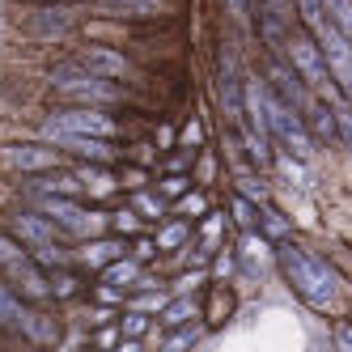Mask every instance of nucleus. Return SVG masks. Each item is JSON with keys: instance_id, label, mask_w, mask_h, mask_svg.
<instances>
[{"instance_id": "1", "label": "nucleus", "mask_w": 352, "mask_h": 352, "mask_svg": "<svg viewBox=\"0 0 352 352\" xmlns=\"http://www.w3.org/2000/svg\"><path fill=\"white\" fill-rule=\"evenodd\" d=\"M276 259H280V272H285V280L293 285V293L306 301L310 310H331L336 301H340V276L327 267L322 259H314L310 250H301V246H280L276 250Z\"/></svg>"}, {"instance_id": "2", "label": "nucleus", "mask_w": 352, "mask_h": 352, "mask_svg": "<svg viewBox=\"0 0 352 352\" xmlns=\"http://www.w3.org/2000/svg\"><path fill=\"white\" fill-rule=\"evenodd\" d=\"M47 81H52V89H56L60 98H68V102H85V107H115V102H123V89H119L111 77H98V72H89L81 60L56 64L52 72H47Z\"/></svg>"}, {"instance_id": "3", "label": "nucleus", "mask_w": 352, "mask_h": 352, "mask_svg": "<svg viewBox=\"0 0 352 352\" xmlns=\"http://www.w3.org/2000/svg\"><path fill=\"white\" fill-rule=\"evenodd\" d=\"M285 52H289V64L297 68V77L306 81L314 94H322L327 102H340V98H344V89L331 77V64H327V56H322V43L310 30H293L285 38Z\"/></svg>"}, {"instance_id": "4", "label": "nucleus", "mask_w": 352, "mask_h": 352, "mask_svg": "<svg viewBox=\"0 0 352 352\" xmlns=\"http://www.w3.org/2000/svg\"><path fill=\"white\" fill-rule=\"evenodd\" d=\"M259 94H263V119H267V132L280 140V144H289L297 157H306L310 148H314V132H310V123H306V115H301L297 107H289L276 89H267V85H259Z\"/></svg>"}, {"instance_id": "5", "label": "nucleus", "mask_w": 352, "mask_h": 352, "mask_svg": "<svg viewBox=\"0 0 352 352\" xmlns=\"http://www.w3.org/2000/svg\"><path fill=\"white\" fill-rule=\"evenodd\" d=\"M43 132L47 136H102V140H115L119 136V123L107 115V107H85V102H72V107H60L43 119Z\"/></svg>"}, {"instance_id": "6", "label": "nucleus", "mask_w": 352, "mask_h": 352, "mask_svg": "<svg viewBox=\"0 0 352 352\" xmlns=\"http://www.w3.org/2000/svg\"><path fill=\"white\" fill-rule=\"evenodd\" d=\"M43 212L52 217L60 230L77 234V238H94L98 230H102V212H89V208H81V204H72L64 191H47V195H43Z\"/></svg>"}, {"instance_id": "7", "label": "nucleus", "mask_w": 352, "mask_h": 352, "mask_svg": "<svg viewBox=\"0 0 352 352\" xmlns=\"http://www.w3.org/2000/svg\"><path fill=\"white\" fill-rule=\"evenodd\" d=\"M314 38L322 43V56H327V64H331L336 85L344 89V98H352V38L336 26V21H327V30L314 34Z\"/></svg>"}, {"instance_id": "8", "label": "nucleus", "mask_w": 352, "mask_h": 352, "mask_svg": "<svg viewBox=\"0 0 352 352\" xmlns=\"http://www.w3.org/2000/svg\"><path fill=\"white\" fill-rule=\"evenodd\" d=\"M17 234L21 238H26V242H34L38 250H43V263H64V250L56 246V230H60V225L52 221V217H38V212H17Z\"/></svg>"}, {"instance_id": "9", "label": "nucleus", "mask_w": 352, "mask_h": 352, "mask_svg": "<svg viewBox=\"0 0 352 352\" xmlns=\"http://www.w3.org/2000/svg\"><path fill=\"white\" fill-rule=\"evenodd\" d=\"M5 272H9L13 289H17L21 297H30V301H47V297L56 293L52 276H47V272H43V263H38V259H30V255H21V259H17V263H9Z\"/></svg>"}, {"instance_id": "10", "label": "nucleus", "mask_w": 352, "mask_h": 352, "mask_svg": "<svg viewBox=\"0 0 352 352\" xmlns=\"http://www.w3.org/2000/svg\"><path fill=\"white\" fill-rule=\"evenodd\" d=\"M5 162L21 174H43V170H56L60 162V148H47V144H9L5 148Z\"/></svg>"}, {"instance_id": "11", "label": "nucleus", "mask_w": 352, "mask_h": 352, "mask_svg": "<svg viewBox=\"0 0 352 352\" xmlns=\"http://www.w3.org/2000/svg\"><path fill=\"white\" fill-rule=\"evenodd\" d=\"M89 72H98V77H132V60L123 52H111V47H85V52L77 56Z\"/></svg>"}, {"instance_id": "12", "label": "nucleus", "mask_w": 352, "mask_h": 352, "mask_svg": "<svg viewBox=\"0 0 352 352\" xmlns=\"http://www.w3.org/2000/svg\"><path fill=\"white\" fill-rule=\"evenodd\" d=\"M89 5L119 17H162L170 9V0H89Z\"/></svg>"}, {"instance_id": "13", "label": "nucleus", "mask_w": 352, "mask_h": 352, "mask_svg": "<svg viewBox=\"0 0 352 352\" xmlns=\"http://www.w3.org/2000/svg\"><path fill=\"white\" fill-rule=\"evenodd\" d=\"M56 144H64L68 153H81L89 162H115V144L102 136H52Z\"/></svg>"}, {"instance_id": "14", "label": "nucleus", "mask_w": 352, "mask_h": 352, "mask_svg": "<svg viewBox=\"0 0 352 352\" xmlns=\"http://www.w3.org/2000/svg\"><path fill=\"white\" fill-rule=\"evenodd\" d=\"M272 89L280 94L289 107L306 111V89H301V77H297V68H280V64H276V68H272Z\"/></svg>"}, {"instance_id": "15", "label": "nucleus", "mask_w": 352, "mask_h": 352, "mask_svg": "<svg viewBox=\"0 0 352 352\" xmlns=\"http://www.w3.org/2000/svg\"><path fill=\"white\" fill-rule=\"evenodd\" d=\"M267 242L263 238H255V234H246V242H242V272L246 276H259L263 267H267Z\"/></svg>"}, {"instance_id": "16", "label": "nucleus", "mask_w": 352, "mask_h": 352, "mask_svg": "<svg viewBox=\"0 0 352 352\" xmlns=\"http://www.w3.org/2000/svg\"><path fill=\"white\" fill-rule=\"evenodd\" d=\"M102 280L107 285H119V289H132L140 280V263L136 259H111L107 272H102Z\"/></svg>"}, {"instance_id": "17", "label": "nucleus", "mask_w": 352, "mask_h": 352, "mask_svg": "<svg viewBox=\"0 0 352 352\" xmlns=\"http://www.w3.org/2000/svg\"><path fill=\"white\" fill-rule=\"evenodd\" d=\"M306 123H310V132H314L318 140H340V128H336V102H331V111H327V107H310Z\"/></svg>"}, {"instance_id": "18", "label": "nucleus", "mask_w": 352, "mask_h": 352, "mask_svg": "<svg viewBox=\"0 0 352 352\" xmlns=\"http://www.w3.org/2000/svg\"><path fill=\"white\" fill-rule=\"evenodd\" d=\"M301 5V26H306L310 34H322L327 21H331V13H327V0H297Z\"/></svg>"}, {"instance_id": "19", "label": "nucleus", "mask_w": 352, "mask_h": 352, "mask_svg": "<svg viewBox=\"0 0 352 352\" xmlns=\"http://www.w3.org/2000/svg\"><path fill=\"white\" fill-rule=\"evenodd\" d=\"M77 174H81V187H85L89 195H111V191H115V174L102 170V166H85V170H77Z\"/></svg>"}, {"instance_id": "20", "label": "nucleus", "mask_w": 352, "mask_h": 352, "mask_svg": "<svg viewBox=\"0 0 352 352\" xmlns=\"http://www.w3.org/2000/svg\"><path fill=\"white\" fill-rule=\"evenodd\" d=\"M119 255H123V242H89V246L81 250V259L94 263V267H107V263L119 259Z\"/></svg>"}, {"instance_id": "21", "label": "nucleus", "mask_w": 352, "mask_h": 352, "mask_svg": "<svg viewBox=\"0 0 352 352\" xmlns=\"http://www.w3.org/2000/svg\"><path fill=\"white\" fill-rule=\"evenodd\" d=\"M191 318H195V301H191V297H174L170 306L162 310V322H166V327H183V322H191Z\"/></svg>"}, {"instance_id": "22", "label": "nucleus", "mask_w": 352, "mask_h": 352, "mask_svg": "<svg viewBox=\"0 0 352 352\" xmlns=\"http://www.w3.org/2000/svg\"><path fill=\"white\" fill-rule=\"evenodd\" d=\"M38 191H64V195H77V191H85L81 187V174H47L43 183H34Z\"/></svg>"}, {"instance_id": "23", "label": "nucleus", "mask_w": 352, "mask_h": 352, "mask_svg": "<svg viewBox=\"0 0 352 352\" xmlns=\"http://www.w3.org/2000/svg\"><path fill=\"white\" fill-rule=\"evenodd\" d=\"M336 128H340V144L352 153V98H340L336 102Z\"/></svg>"}, {"instance_id": "24", "label": "nucleus", "mask_w": 352, "mask_h": 352, "mask_svg": "<svg viewBox=\"0 0 352 352\" xmlns=\"http://www.w3.org/2000/svg\"><path fill=\"white\" fill-rule=\"evenodd\" d=\"M187 234H191V225H187V221L166 225V230L157 234V250H174V246H183V242H187Z\"/></svg>"}, {"instance_id": "25", "label": "nucleus", "mask_w": 352, "mask_h": 352, "mask_svg": "<svg viewBox=\"0 0 352 352\" xmlns=\"http://www.w3.org/2000/svg\"><path fill=\"white\" fill-rule=\"evenodd\" d=\"M327 13H331V21L352 38V0H327Z\"/></svg>"}, {"instance_id": "26", "label": "nucleus", "mask_w": 352, "mask_h": 352, "mask_svg": "<svg viewBox=\"0 0 352 352\" xmlns=\"http://www.w3.org/2000/svg\"><path fill=\"white\" fill-rule=\"evenodd\" d=\"M238 191H242L246 199H259V204L267 199V187H263L259 174H238Z\"/></svg>"}, {"instance_id": "27", "label": "nucleus", "mask_w": 352, "mask_h": 352, "mask_svg": "<svg viewBox=\"0 0 352 352\" xmlns=\"http://www.w3.org/2000/svg\"><path fill=\"white\" fill-rule=\"evenodd\" d=\"M26 327L34 331V340H56V336H60V322H52L47 314H30Z\"/></svg>"}, {"instance_id": "28", "label": "nucleus", "mask_w": 352, "mask_h": 352, "mask_svg": "<svg viewBox=\"0 0 352 352\" xmlns=\"http://www.w3.org/2000/svg\"><path fill=\"white\" fill-rule=\"evenodd\" d=\"M21 255H26V246H21L17 238H9L5 230H0V267H9V263H17Z\"/></svg>"}, {"instance_id": "29", "label": "nucleus", "mask_w": 352, "mask_h": 352, "mask_svg": "<svg viewBox=\"0 0 352 352\" xmlns=\"http://www.w3.org/2000/svg\"><path fill=\"white\" fill-rule=\"evenodd\" d=\"M123 331H128V340H140L148 331V314L144 310H132L128 318H123Z\"/></svg>"}, {"instance_id": "30", "label": "nucleus", "mask_w": 352, "mask_h": 352, "mask_svg": "<svg viewBox=\"0 0 352 352\" xmlns=\"http://www.w3.org/2000/svg\"><path fill=\"white\" fill-rule=\"evenodd\" d=\"M13 318H17V297H13V289L0 285V327L13 322Z\"/></svg>"}, {"instance_id": "31", "label": "nucleus", "mask_w": 352, "mask_h": 352, "mask_svg": "<svg viewBox=\"0 0 352 352\" xmlns=\"http://www.w3.org/2000/svg\"><path fill=\"white\" fill-rule=\"evenodd\" d=\"M263 230H267L272 238H280V234H289V221L276 212V208H263Z\"/></svg>"}, {"instance_id": "32", "label": "nucleus", "mask_w": 352, "mask_h": 352, "mask_svg": "<svg viewBox=\"0 0 352 352\" xmlns=\"http://www.w3.org/2000/svg\"><path fill=\"white\" fill-rule=\"evenodd\" d=\"M195 340H199V327H183V331H174L166 340V348H183V344H195Z\"/></svg>"}, {"instance_id": "33", "label": "nucleus", "mask_w": 352, "mask_h": 352, "mask_svg": "<svg viewBox=\"0 0 352 352\" xmlns=\"http://www.w3.org/2000/svg\"><path fill=\"white\" fill-rule=\"evenodd\" d=\"M136 208L148 212V217H162V212H166V204H162L157 195H136Z\"/></svg>"}, {"instance_id": "34", "label": "nucleus", "mask_w": 352, "mask_h": 352, "mask_svg": "<svg viewBox=\"0 0 352 352\" xmlns=\"http://www.w3.org/2000/svg\"><path fill=\"white\" fill-rule=\"evenodd\" d=\"M162 191H166V195H183V191H187V179H183V174H170V179L162 183Z\"/></svg>"}, {"instance_id": "35", "label": "nucleus", "mask_w": 352, "mask_h": 352, "mask_svg": "<svg viewBox=\"0 0 352 352\" xmlns=\"http://www.w3.org/2000/svg\"><path fill=\"white\" fill-rule=\"evenodd\" d=\"M148 255H157V242L140 238V242H136V259H148Z\"/></svg>"}, {"instance_id": "36", "label": "nucleus", "mask_w": 352, "mask_h": 352, "mask_svg": "<svg viewBox=\"0 0 352 352\" xmlns=\"http://www.w3.org/2000/svg\"><path fill=\"white\" fill-rule=\"evenodd\" d=\"M336 344H340V348H352V327H348V322L336 331Z\"/></svg>"}, {"instance_id": "37", "label": "nucleus", "mask_w": 352, "mask_h": 352, "mask_svg": "<svg viewBox=\"0 0 352 352\" xmlns=\"http://www.w3.org/2000/svg\"><path fill=\"white\" fill-rule=\"evenodd\" d=\"M115 225H119V230H136V212H119Z\"/></svg>"}, {"instance_id": "38", "label": "nucleus", "mask_w": 352, "mask_h": 352, "mask_svg": "<svg viewBox=\"0 0 352 352\" xmlns=\"http://www.w3.org/2000/svg\"><path fill=\"white\" fill-rule=\"evenodd\" d=\"M183 208H187V212H204V199H199V195H187Z\"/></svg>"}, {"instance_id": "39", "label": "nucleus", "mask_w": 352, "mask_h": 352, "mask_svg": "<svg viewBox=\"0 0 352 352\" xmlns=\"http://www.w3.org/2000/svg\"><path fill=\"white\" fill-rule=\"evenodd\" d=\"M272 5H276V9H280V5H285V0H272Z\"/></svg>"}]
</instances>
